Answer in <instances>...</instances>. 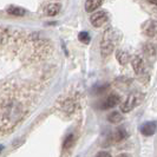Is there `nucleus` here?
<instances>
[{
	"instance_id": "f03ea898",
	"label": "nucleus",
	"mask_w": 157,
	"mask_h": 157,
	"mask_svg": "<svg viewBox=\"0 0 157 157\" xmlns=\"http://www.w3.org/2000/svg\"><path fill=\"white\" fill-rule=\"evenodd\" d=\"M144 99V94L141 92H132L128 96L126 101L121 105V111L122 112H130L134 110L136 106H138Z\"/></svg>"
},
{
	"instance_id": "f8f14e48",
	"label": "nucleus",
	"mask_w": 157,
	"mask_h": 157,
	"mask_svg": "<svg viewBox=\"0 0 157 157\" xmlns=\"http://www.w3.org/2000/svg\"><path fill=\"white\" fill-rule=\"evenodd\" d=\"M108 121L110 123H112V124H117V123L123 121V116L118 111H113V112H111L110 115L108 116Z\"/></svg>"
},
{
	"instance_id": "9b49d317",
	"label": "nucleus",
	"mask_w": 157,
	"mask_h": 157,
	"mask_svg": "<svg viewBox=\"0 0 157 157\" xmlns=\"http://www.w3.org/2000/svg\"><path fill=\"white\" fill-rule=\"evenodd\" d=\"M60 11V4H50L45 8V14L46 16H56L57 13H59Z\"/></svg>"
},
{
	"instance_id": "4468645a",
	"label": "nucleus",
	"mask_w": 157,
	"mask_h": 157,
	"mask_svg": "<svg viewBox=\"0 0 157 157\" xmlns=\"http://www.w3.org/2000/svg\"><path fill=\"white\" fill-rule=\"evenodd\" d=\"M6 11H7V13L13 14V16H24L25 14V10L21 7H17V6H8Z\"/></svg>"
},
{
	"instance_id": "1a4fd4ad",
	"label": "nucleus",
	"mask_w": 157,
	"mask_h": 157,
	"mask_svg": "<svg viewBox=\"0 0 157 157\" xmlns=\"http://www.w3.org/2000/svg\"><path fill=\"white\" fill-rule=\"evenodd\" d=\"M126 137H128V132H126V130L124 128H118V129H116V131L111 136V138H112L113 142H121L123 141V140H125Z\"/></svg>"
},
{
	"instance_id": "423d86ee",
	"label": "nucleus",
	"mask_w": 157,
	"mask_h": 157,
	"mask_svg": "<svg viewBox=\"0 0 157 157\" xmlns=\"http://www.w3.org/2000/svg\"><path fill=\"white\" fill-rule=\"evenodd\" d=\"M119 104V96L117 94H110L109 97H106L102 104V109H112L116 105Z\"/></svg>"
},
{
	"instance_id": "dca6fc26",
	"label": "nucleus",
	"mask_w": 157,
	"mask_h": 157,
	"mask_svg": "<svg viewBox=\"0 0 157 157\" xmlns=\"http://www.w3.org/2000/svg\"><path fill=\"white\" fill-rule=\"evenodd\" d=\"M72 142H73V135L67 136V138L65 140V143H64V148H65V149H66V148H70Z\"/></svg>"
},
{
	"instance_id": "ddd939ff",
	"label": "nucleus",
	"mask_w": 157,
	"mask_h": 157,
	"mask_svg": "<svg viewBox=\"0 0 157 157\" xmlns=\"http://www.w3.org/2000/svg\"><path fill=\"white\" fill-rule=\"evenodd\" d=\"M116 57H117V60L122 64V65L126 64L128 62H129V59H130V56L128 55V52L123 51V50H119V51H117V55H116Z\"/></svg>"
},
{
	"instance_id": "7ed1b4c3",
	"label": "nucleus",
	"mask_w": 157,
	"mask_h": 157,
	"mask_svg": "<svg viewBox=\"0 0 157 157\" xmlns=\"http://www.w3.org/2000/svg\"><path fill=\"white\" fill-rule=\"evenodd\" d=\"M90 20H91L92 26H94V27H101L102 25H104V24L108 21V14H106L105 11H98V12H96V13H94L91 16Z\"/></svg>"
},
{
	"instance_id": "0eeeda50",
	"label": "nucleus",
	"mask_w": 157,
	"mask_h": 157,
	"mask_svg": "<svg viewBox=\"0 0 157 157\" xmlns=\"http://www.w3.org/2000/svg\"><path fill=\"white\" fill-rule=\"evenodd\" d=\"M131 64H132V67H134L135 72L137 75H142L144 73V70H145V65H144V60L142 59V57L140 56H135L131 60Z\"/></svg>"
},
{
	"instance_id": "9d476101",
	"label": "nucleus",
	"mask_w": 157,
	"mask_h": 157,
	"mask_svg": "<svg viewBox=\"0 0 157 157\" xmlns=\"http://www.w3.org/2000/svg\"><path fill=\"white\" fill-rule=\"evenodd\" d=\"M101 4H102V0H86L85 1V11L91 13L99 7Z\"/></svg>"
},
{
	"instance_id": "6e6552de",
	"label": "nucleus",
	"mask_w": 157,
	"mask_h": 157,
	"mask_svg": "<svg viewBox=\"0 0 157 157\" xmlns=\"http://www.w3.org/2000/svg\"><path fill=\"white\" fill-rule=\"evenodd\" d=\"M142 50H143V53L149 58H154L157 56V45L155 44H151V43L144 44Z\"/></svg>"
},
{
	"instance_id": "f3484780",
	"label": "nucleus",
	"mask_w": 157,
	"mask_h": 157,
	"mask_svg": "<svg viewBox=\"0 0 157 157\" xmlns=\"http://www.w3.org/2000/svg\"><path fill=\"white\" fill-rule=\"evenodd\" d=\"M96 157H112V156H111L108 151H99V152L96 155Z\"/></svg>"
},
{
	"instance_id": "39448f33",
	"label": "nucleus",
	"mask_w": 157,
	"mask_h": 157,
	"mask_svg": "<svg viewBox=\"0 0 157 157\" xmlns=\"http://www.w3.org/2000/svg\"><path fill=\"white\" fill-rule=\"evenodd\" d=\"M143 32L148 37H155L157 34V20H148L143 25Z\"/></svg>"
},
{
	"instance_id": "2eb2a0df",
	"label": "nucleus",
	"mask_w": 157,
	"mask_h": 157,
	"mask_svg": "<svg viewBox=\"0 0 157 157\" xmlns=\"http://www.w3.org/2000/svg\"><path fill=\"white\" fill-rule=\"evenodd\" d=\"M78 39L84 44H89L90 43V34L87 32H80L78 34Z\"/></svg>"
},
{
	"instance_id": "6ab92c4d",
	"label": "nucleus",
	"mask_w": 157,
	"mask_h": 157,
	"mask_svg": "<svg viewBox=\"0 0 157 157\" xmlns=\"http://www.w3.org/2000/svg\"><path fill=\"white\" fill-rule=\"evenodd\" d=\"M117 157H129V156H128L126 154H121V155H118Z\"/></svg>"
},
{
	"instance_id": "a211bd4d",
	"label": "nucleus",
	"mask_w": 157,
	"mask_h": 157,
	"mask_svg": "<svg viewBox=\"0 0 157 157\" xmlns=\"http://www.w3.org/2000/svg\"><path fill=\"white\" fill-rule=\"evenodd\" d=\"M148 2L151 4V5H156L157 6V0H148Z\"/></svg>"
},
{
	"instance_id": "20e7f679",
	"label": "nucleus",
	"mask_w": 157,
	"mask_h": 157,
	"mask_svg": "<svg viewBox=\"0 0 157 157\" xmlns=\"http://www.w3.org/2000/svg\"><path fill=\"white\" fill-rule=\"evenodd\" d=\"M156 129H157V123L155 121H149V122H145L143 123L141 126H140V131L143 136H152V135L156 132Z\"/></svg>"
},
{
	"instance_id": "f257e3e1",
	"label": "nucleus",
	"mask_w": 157,
	"mask_h": 157,
	"mask_svg": "<svg viewBox=\"0 0 157 157\" xmlns=\"http://www.w3.org/2000/svg\"><path fill=\"white\" fill-rule=\"evenodd\" d=\"M116 43H117V33L113 29H108L106 31L104 32L103 34L102 41H101V51H102V55L109 56L115 50L116 46Z\"/></svg>"
}]
</instances>
